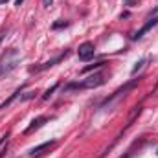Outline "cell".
I'll list each match as a JSON object with an SVG mask.
<instances>
[{
	"label": "cell",
	"instance_id": "obj_14",
	"mask_svg": "<svg viewBox=\"0 0 158 158\" xmlns=\"http://www.w3.org/2000/svg\"><path fill=\"white\" fill-rule=\"evenodd\" d=\"M52 2H53V0H42V4H44V7H50V6H52Z\"/></svg>",
	"mask_w": 158,
	"mask_h": 158
},
{
	"label": "cell",
	"instance_id": "obj_15",
	"mask_svg": "<svg viewBox=\"0 0 158 158\" xmlns=\"http://www.w3.org/2000/svg\"><path fill=\"white\" fill-rule=\"evenodd\" d=\"M4 37H6V30H0V42H2Z\"/></svg>",
	"mask_w": 158,
	"mask_h": 158
},
{
	"label": "cell",
	"instance_id": "obj_1",
	"mask_svg": "<svg viewBox=\"0 0 158 158\" xmlns=\"http://www.w3.org/2000/svg\"><path fill=\"white\" fill-rule=\"evenodd\" d=\"M105 81H107V74H103V72H94L92 76L81 79V81H77V83H70V85H66L64 90H88V88L101 86Z\"/></svg>",
	"mask_w": 158,
	"mask_h": 158
},
{
	"label": "cell",
	"instance_id": "obj_10",
	"mask_svg": "<svg viewBox=\"0 0 158 158\" xmlns=\"http://www.w3.org/2000/svg\"><path fill=\"white\" fill-rule=\"evenodd\" d=\"M143 64H145V59H140V61L136 63V66L131 70V76H136V74H138V70H142V66H143Z\"/></svg>",
	"mask_w": 158,
	"mask_h": 158
},
{
	"label": "cell",
	"instance_id": "obj_3",
	"mask_svg": "<svg viewBox=\"0 0 158 158\" xmlns=\"http://www.w3.org/2000/svg\"><path fill=\"white\" fill-rule=\"evenodd\" d=\"M94 52H96V48H94L92 42H83L77 50V55H79L81 61H88V59L94 57Z\"/></svg>",
	"mask_w": 158,
	"mask_h": 158
},
{
	"label": "cell",
	"instance_id": "obj_18",
	"mask_svg": "<svg viewBox=\"0 0 158 158\" xmlns=\"http://www.w3.org/2000/svg\"><path fill=\"white\" fill-rule=\"evenodd\" d=\"M6 2H7V0H0V4H6Z\"/></svg>",
	"mask_w": 158,
	"mask_h": 158
},
{
	"label": "cell",
	"instance_id": "obj_12",
	"mask_svg": "<svg viewBox=\"0 0 158 158\" xmlns=\"http://www.w3.org/2000/svg\"><path fill=\"white\" fill-rule=\"evenodd\" d=\"M57 86H59V85H53L52 88H48V90H46V94L42 96V99H50V96H52V94H53V92L57 90Z\"/></svg>",
	"mask_w": 158,
	"mask_h": 158
},
{
	"label": "cell",
	"instance_id": "obj_6",
	"mask_svg": "<svg viewBox=\"0 0 158 158\" xmlns=\"http://www.w3.org/2000/svg\"><path fill=\"white\" fill-rule=\"evenodd\" d=\"M46 121H48V118H46V116H39V118H35L33 121H31V125H30V127H28V129L24 131V134H31L33 131L40 129V127H42V125H44Z\"/></svg>",
	"mask_w": 158,
	"mask_h": 158
},
{
	"label": "cell",
	"instance_id": "obj_11",
	"mask_svg": "<svg viewBox=\"0 0 158 158\" xmlns=\"http://www.w3.org/2000/svg\"><path fill=\"white\" fill-rule=\"evenodd\" d=\"M35 90H31V92H24V94H20V101H28V99H31V98H35Z\"/></svg>",
	"mask_w": 158,
	"mask_h": 158
},
{
	"label": "cell",
	"instance_id": "obj_17",
	"mask_svg": "<svg viewBox=\"0 0 158 158\" xmlns=\"http://www.w3.org/2000/svg\"><path fill=\"white\" fill-rule=\"evenodd\" d=\"M20 2H22V0H17V6H20Z\"/></svg>",
	"mask_w": 158,
	"mask_h": 158
},
{
	"label": "cell",
	"instance_id": "obj_13",
	"mask_svg": "<svg viewBox=\"0 0 158 158\" xmlns=\"http://www.w3.org/2000/svg\"><path fill=\"white\" fill-rule=\"evenodd\" d=\"M66 26H68V22H55L52 28H53V30H59V28H66Z\"/></svg>",
	"mask_w": 158,
	"mask_h": 158
},
{
	"label": "cell",
	"instance_id": "obj_7",
	"mask_svg": "<svg viewBox=\"0 0 158 158\" xmlns=\"http://www.w3.org/2000/svg\"><path fill=\"white\" fill-rule=\"evenodd\" d=\"M53 143H55L53 140H50V142H44V143H40V145H37V147H31V149L28 151V155H30V156H37V155H40V153H42V151L50 149V147H52Z\"/></svg>",
	"mask_w": 158,
	"mask_h": 158
},
{
	"label": "cell",
	"instance_id": "obj_4",
	"mask_svg": "<svg viewBox=\"0 0 158 158\" xmlns=\"http://www.w3.org/2000/svg\"><path fill=\"white\" fill-rule=\"evenodd\" d=\"M156 24H158V17H153L149 22H145V24H143V26H142V28H140V30H138L134 35H132V39H142V37H143V35H145L149 30H153Z\"/></svg>",
	"mask_w": 158,
	"mask_h": 158
},
{
	"label": "cell",
	"instance_id": "obj_5",
	"mask_svg": "<svg viewBox=\"0 0 158 158\" xmlns=\"http://www.w3.org/2000/svg\"><path fill=\"white\" fill-rule=\"evenodd\" d=\"M68 55V52H64V53H61V55H57V57H53V59H50V61H46V63H42L40 66H37V68H31L30 72H40V70H46V68H50V66H53L55 63H59L63 57H66Z\"/></svg>",
	"mask_w": 158,
	"mask_h": 158
},
{
	"label": "cell",
	"instance_id": "obj_8",
	"mask_svg": "<svg viewBox=\"0 0 158 158\" xmlns=\"http://www.w3.org/2000/svg\"><path fill=\"white\" fill-rule=\"evenodd\" d=\"M20 94H22V88H17V90H15V92L11 94V98H9V99H6V101H4V103L0 105V110H4L6 107H9V105H11V103H13V101H15L17 98H20Z\"/></svg>",
	"mask_w": 158,
	"mask_h": 158
},
{
	"label": "cell",
	"instance_id": "obj_9",
	"mask_svg": "<svg viewBox=\"0 0 158 158\" xmlns=\"http://www.w3.org/2000/svg\"><path fill=\"white\" fill-rule=\"evenodd\" d=\"M103 64H105V63L99 61V63H96L94 66H85V68H83V74H88V72H92V70H98V68H101Z\"/></svg>",
	"mask_w": 158,
	"mask_h": 158
},
{
	"label": "cell",
	"instance_id": "obj_16",
	"mask_svg": "<svg viewBox=\"0 0 158 158\" xmlns=\"http://www.w3.org/2000/svg\"><path fill=\"white\" fill-rule=\"evenodd\" d=\"M151 15H158V7H155V9L151 11Z\"/></svg>",
	"mask_w": 158,
	"mask_h": 158
},
{
	"label": "cell",
	"instance_id": "obj_2",
	"mask_svg": "<svg viewBox=\"0 0 158 158\" xmlns=\"http://www.w3.org/2000/svg\"><path fill=\"white\" fill-rule=\"evenodd\" d=\"M19 61H20V53H19L17 48H9V50H6V52L0 55V77L11 74V72L17 68Z\"/></svg>",
	"mask_w": 158,
	"mask_h": 158
},
{
	"label": "cell",
	"instance_id": "obj_19",
	"mask_svg": "<svg viewBox=\"0 0 158 158\" xmlns=\"http://www.w3.org/2000/svg\"><path fill=\"white\" fill-rule=\"evenodd\" d=\"M125 158H127V156H125Z\"/></svg>",
	"mask_w": 158,
	"mask_h": 158
}]
</instances>
